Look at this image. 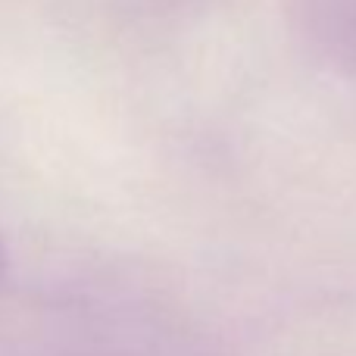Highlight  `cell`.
Here are the masks:
<instances>
[{
  "label": "cell",
  "mask_w": 356,
  "mask_h": 356,
  "mask_svg": "<svg viewBox=\"0 0 356 356\" xmlns=\"http://www.w3.org/2000/svg\"><path fill=\"white\" fill-rule=\"evenodd\" d=\"M341 19H344L347 31H356V10H347V13H344V16H341ZM353 47H356V44H353Z\"/></svg>",
  "instance_id": "obj_1"
},
{
  "label": "cell",
  "mask_w": 356,
  "mask_h": 356,
  "mask_svg": "<svg viewBox=\"0 0 356 356\" xmlns=\"http://www.w3.org/2000/svg\"><path fill=\"white\" fill-rule=\"evenodd\" d=\"M3 263H6V257H3V241H0V272H3Z\"/></svg>",
  "instance_id": "obj_2"
}]
</instances>
